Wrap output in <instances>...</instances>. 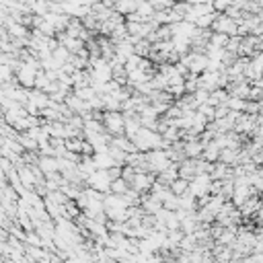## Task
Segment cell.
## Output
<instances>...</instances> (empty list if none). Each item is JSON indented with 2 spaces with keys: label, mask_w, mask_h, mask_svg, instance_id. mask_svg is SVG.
Returning <instances> with one entry per match:
<instances>
[{
  "label": "cell",
  "mask_w": 263,
  "mask_h": 263,
  "mask_svg": "<svg viewBox=\"0 0 263 263\" xmlns=\"http://www.w3.org/2000/svg\"><path fill=\"white\" fill-rule=\"evenodd\" d=\"M129 140H132V144H134V148H136L138 152H148V150H159V148L165 150V146H169V144L163 140L161 132L148 129V127H140Z\"/></svg>",
  "instance_id": "1"
},
{
  "label": "cell",
  "mask_w": 263,
  "mask_h": 263,
  "mask_svg": "<svg viewBox=\"0 0 263 263\" xmlns=\"http://www.w3.org/2000/svg\"><path fill=\"white\" fill-rule=\"evenodd\" d=\"M84 181H86V185H89V189H93V191H97V193H109V187H111V179H109V175H107V171H101V169H95L89 177H84Z\"/></svg>",
  "instance_id": "2"
},
{
  "label": "cell",
  "mask_w": 263,
  "mask_h": 263,
  "mask_svg": "<svg viewBox=\"0 0 263 263\" xmlns=\"http://www.w3.org/2000/svg\"><path fill=\"white\" fill-rule=\"evenodd\" d=\"M103 129L113 136H123V115L119 111H107L103 115Z\"/></svg>",
  "instance_id": "3"
},
{
  "label": "cell",
  "mask_w": 263,
  "mask_h": 263,
  "mask_svg": "<svg viewBox=\"0 0 263 263\" xmlns=\"http://www.w3.org/2000/svg\"><path fill=\"white\" fill-rule=\"evenodd\" d=\"M236 27H238V21L236 19H230L226 15H216V19H214V23H212L210 29H214L216 33H222V35L232 37V35H236Z\"/></svg>",
  "instance_id": "4"
},
{
  "label": "cell",
  "mask_w": 263,
  "mask_h": 263,
  "mask_svg": "<svg viewBox=\"0 0 263 263\" xmlns=\"http://www.w3.org/2000/svg\"><path fill=\"white\" fill-rule=\"evenodd\" d=\"M152 183H155V175L136 171V173H134V179H132V183H129V189H132V191H136L138 195H142L144 191H150Z\"/></svg>",
  "instance_id": "5"
},
{
  "label": "cell",
  "mask_w": 263,
  "mask_h": 263,
  "mask_svg": "<svg viewBox=\"0 0 263 263\" xmlns=\"http://www.w3.org/2000/svg\"><path fill=\"white\" fill-rule=\"evenodd\" d=\"M91 161H93L95 169H101V171H109V169L117 167V165H115V161H113V159H111V155H109V148H107V150H103V152H95Z\"/></svg>",
  "instance_id": "6"
},
{
  "label": "cell",
  "mask_w": 263,
  "mask_h": 263,
  "mask_svg": "<svg viewBox=\"0 0 263 263\" xmlns=\"http://www.w3.org/2000/svg\"><path fill=\"white\" fill-rule=\"evenodd\" d=\"M37 163H39V169L43 171V175H46V177H52V175H56V173H58L56 157H39V159H37Z\"/></svg>",
  "instance_id": "7"
},
{
  "label": "cell",
  "mask_w": 263,
  "mask_h": 263,
  "mask_svg": "<svg viewBox=\"0 0 263 263\" xmlns=\"http://www.w3.org/2000/svg\"><path fill=\"white\" fill-rule=\"evenodd\" d=\"M226 41H228V35H222V33H214V35L208 39V46H210V48H220V50H224Z\"/></svg>",
  "instance_id": "8"
},
{
  "label": "cell",
  "mask_w": 263,
  "mask_h": 263,
  "mask_svg": "<svg viewBox=\"0 0 263 263\" xmlns=\"http://www.w3.org/2000/svg\"><path fill=\"white\" fill-rule=\"evenodd\" d=\"M0 33H3V31H0Z\"/></svg>",
  "instance_id": "9"
}]
</instances>
